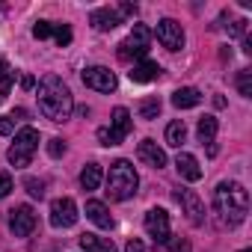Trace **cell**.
<instances>
[{
  "label": "cell",
  "mask_w": 252,
  "mask_h": 252,
  "mask_svg": "<svg viewBox=\"0 0 252 252\" xmlns=\"http://www.w3.org/2000/svg\"><path fill=\"white\" fill-rule=\"evenodd\" d=\"M175 169H178V175H181L184 181H199V178H202V166H199V160H196L190 152H178Z\"/></svg>",
  "instance_id": "cell-15"
},
{
  "label": "cell",
  "mask_w": 252,
  "mask_h": 252,
  "mask_svg": "<svg viewBox=\"0 0 252 252\" xmlns=\"http://www.w3.org/2000/svg\"><path fill=\"white\" fill-rule=\"evenodd\" d=\"M9 228L15 237H30L36 228V211L30 205H18L9 211Z\"/></svg>",
  "instance_id": "cell-8"
},
{
  "label": "cell",
  "mask_w": 252,
  "mask_h": 252,
  "mask_svg": "<svg viewBox=\"0 0 252 252\" xmlns=\"http://www.w3.org/2000/svg\"><path fill=\"white\" fill-rule=\"evenodd\" d=\"M48 155H51V158H63V155H65V143H63L60 137L48 140Z\"/></svg>",
  "instance_id": "cell-28"
},
{
  "label": "cell",
  "mask_w": 252,
  "mask_h": 252,
  "mask_svg": "<svg viewBox=\"0 0 252 252\" xmlns=\"http://www.w3.org/2000/svg\"><path fill=\"white\" fill-rule=\"evenodd\" d=\"M240 252H249V249H240Z\"/></svg>",
  "instance_id": "cell-37"
},
{
  "label": "cell",
  "mask_w": 252,
  "mask_h": 252,
  "mask_svg": "<svg viewBox=\"0 0 252 252\" xmlns=\"http://www.w3.org/2000/svg\"><path fill=\"white\" fill-rule=\"evenodd\" d=\"M24 187H27V193H30L33 199H42V196H45V184L36 181V178H24Z\"/></svg>",
  "instance_id": "cell-27"
},
{
  "label": "cell",
  "mask_w": 252,
  "mask_h": 252,
  "mask_svg": "<svg viewBox=\"0 0 252 252\" xmlns=\"http://www.w3.org/2000/svg\"><path fill=\"white\" fill-rule=\"evenodd\" d=\"M89 24L95 30H116L122 24V15L116 9H110V6H101V9H92L89 12Z\"/></svg>",
  "instance_id": "cell-13"
},
{
  "label": "cell",
  "mask_w": 252,
  "mask_h": 252,
  "mask_svg": "<svg viewBox=\"0 0 252 252\" xmlns=\"http://www.w3.org/2000/svg\"><path fill=\"white\" fill-rule=\"evenodd\" d=\"M243 54H252V39H249V36L243 39Z\"/></svg>",
  "instance_id": "cell-36"
},
{
  "label": "cell",
  "mask_w": 252,
  "mask_h": 252,
  "mask_svg": "<svg viewBox=\"0 0 252 252\" xmlns=\"http://www.w3.org/2000/svg\"><path fill=\"white\" fill-rule=\"evenodd\" d=\"M125 252H146V246H143V240H128V246H125Z\"/></svg>",
  "instance_id": "cell-33"
},
{
  "label": "cell",
  "mask_w": 252,
  "mask_h": 252,
  "mask_svg": "<svg viewBox=\"0 0 252 252\" xmlns=\"http://www.w3.org/2000/svg\"><path fill=\"white\" fill-rule=\"evenodd\" d=\"M175 252H190V243H187V240H178V243H175Z\"/></svg>",
  "instance_id": "cell-34"
},
{
  "label": "cell",
  "mask_w": 252,
  "mask_h": 252,
  "mask_svg": "<svg viewBox=\"0 0 252 252\" xmlns=\"http://www.w3.org/2000/svg\"><path fill=\"white\" fill-rule=\"evenodd\" d=\"M9 89H12V68H9V63L3 57H0V101L9 95Z\"/></svg>",
  "instance_id": "cell-23"
},
{
  "label": "cell",
  "mask_w": 252,
  "mask_h": 252,
  "mask_svg": "<svg viewBox=\"0 0 252 252\" xmlns=\"http://www.w3.org/2000/svg\"><path fill=\"white\" fill-rule=\"evenodd\" d=\"M15 131V122H12V116H0V134L3 137H9Z\"/></svg>",
  "instance_id": "cell-31"
},
{
  "label": "cell",
  "mask_w": 252,
  "mask_h": 252,
  "mask_svg": "<svg viewBox=\"0 0 252 252\" xmlns=\"http://www.w3.org/2000/svg\"><path fill=\"white\" fill-rule=\"evenodd\" d=\"M217 116H202L199 119V128H196V134H199V140L202 143H208V149L214 146V137H217Z\"/></svg>",
  "instance_id": "cell-21"
},
{
  "label": "cell",
  "mask_w": 252,
  "mask_h": 252,
  "mask_svg": "<svg viewBox=\"0 0 252 252\" xmlns=\"http://www.w3.org/2000/svg\"><path fill=\"white\" fill-rule=\"evenodd\" d=\"M83 83L95 92H116V74L104 65H89L83 68Z\"/></svg>",
  "instance_id": "cell-9"
},
{
  "label": "cell",
  "mask_w": 252,
  "mask_h": 252,
  "mask_svg": "<svg viewBox=\"0 0 252 252\" xmlns=\"http://www.w3.org/2000/svg\"><path fill=\"white\" fill-rule=\"evenodd\" d=\"M36 98H39V110H42L45 119H51V122H65V119L71 116V110H74L71 89H68V86L63 83V77H57V74L42 77Z\"/></svg>",
  "instance_id": "cell-1"
},
{
  "label": "cell",
  "mask_w": 252,
  "mask_h": 252,
  "mask_svg": "<svg viewBox=\"0 0 252 252\" xmlns=\"http://www.w3.org/2000/svg\"><path fill=\"white\" fill-rule=\"evenodd\" d=\"M80 249L83 252H116V243L110 237H98V234H80Z\"/></svg>",
  "instance_id": "cell-18"
},
{
  "label": "cell",
  "mask_w": 252,
  "mask_h": 252,
  "mask_svg": "<svg viewBox=\"0 0 252 252\" xmlns=\"http://www.w3.org/2000/svg\"><path fill=\"white\" fill-rule=\"evenodd\" d=\"M125 42L134 45V48H140V51H149V45H152V30H149L146 24H134Z\"/></svg>",
  "instance_id": "cell-20"
},
{
  "label": "cell",
  "mask_w": 252,
  "mask_h": 252,
  "mask_svg": "<svg viewBox=\"0 0 252 252\" xmlns=\"http://www.w3.org/2000/svg\"><path fill=\"white\" fill-rule=\"evenodd\" d=\"M140 187V175L134 169L131 160H116L107 172V196L113 202H125V199H131Z\"/></svg>",
  "instance_id": "cell-3"
},
{
  "label": "cell",
  "mask_w": 252,
  "mask_h": 252,
  "mask_svg": "<svg viewBox=\"0 0 252 252\" xmlns=\"http://www.w3.org/2000/svg\"><path fill=\"white\" fill-rule=\"evenodd\" d=\"M175 199H178L181 211L187 214V220H190L193 225H202V222H205V205H202V199H199L193 190L178 187V190H175Z\"/></svg>",
  "instance_id": "cell-10"
},
{
  "label": "cell",
  "mask_w": 252,
  "mask_h": 252,
  "mask_svg": "<svg viewBox=\"0 0 252 252\" xmlns=\"http://www.w3.org/2000/svg\"><path fill=\"white\" fill-rule=\"evenodd\" d=\"M33 83H36V80H33L30 74H27V77H21V86H24V89H33Z\"/></svg>",
  "instance_id": "cell-35"
},
{
  "label": "cell",
  "mask_w": 252,
  "mask_h": 252,
  "mask_svg": "<svg viewBox=\"0 0 252 252\" xmlns=\"http://www.w3.org/2000/svg\"><path fill=\"white\" fill-rule=\"evenodd\" d=\"M74 222H77V205H74V199H68V196L54 199V205H51V225L54 228H71Z\"/></svg>",
  "instance_id": "cell-7"
},
{
  "label": "cell",
  "mask_w": 252,
  "mask_h": 252,
  "mask_svg": "<svg viewBox=\"0 0 252 252\" xmlns=\"http://www.w3.org/2000/svg\"><path fill=\"white\" fill-rule=\"evenodd\" d=\"M184 140H187V125H184L181 119L169 122V128H166V143H169V146H175V149H181V146H184Z\"/></svg>",
  "instance_id": "cell-22"
},
{
  "label": "cell",
  "mask_w": 252,
  "mask_h": 252,
  "mask_svg": "<svg viewBox=\"0 0 252 252\" xmlns=\"http://www.w3.org/2000/svg\"><path fill=\"white\" fill-rule=\"evenodd\" d=\"M36 149H39V131L27 125V128H21V131L15 134V143H12V149H9L6 158H9V163H12L15 169H24V166H30Z\"/></svg>",
  "instance_id": "cell-4"
},
{
  "label": "cell",
  "mask_w": 252,
  "mask_h": 252,
  "mask_svg": "<svg viewBox=\"0 0 252 252\" xmlns=\"http://www.w3.org/2000/svg\"><path fill=\"white\" fill-rule=\"evenodd\" d=\"M86 217H89L98 228H113V217H110V211H107L104 202L89 199V202H86Z\"/></svg>",
  "instance_id": "cell-17"
},
{
  "label": "cell",
  "mask_w": 252,
  "mask_h": 252,
  "mask_svg": "<svg viewBox=\"0 0 252 252\" xmlns=\"http://www.w3.org/2000/svg\"><path fill=\"white\" fill-rule=\"evenodd\" d=\"M225 30H228L231 36H243V33H246V21H234V24H231V27H225Z\"/></svg>",
  "instance_id": "cell-32"
},
{
  "label": "cell",
  "mask_w": 252,
  "mask_h": 252,
  "mask_svg": "<svg viewBox=\"0 0 252 252\" xmlns=\"http://www.w3.org/2000/svg\"><path fill=\"white\" fill-rule=\"evenodd\" d=\"M137 158H140L143 163H149L152 169H163V166H166V155H163V149H160L155 140H143V143L137 146Z\"/></svg>",
  "instance_id": "cell-12"
},
{
  "label": "cell",
  "mask_w": 252,
  "mask_h": 252,
  "mask_svg": "<svg viewBox=\"0 0 252 252\" xmlns=\"http://www.w3.org/2000/svg\"><path fill=\"white\" fill-rule=\"evenodd\" d=\"M128 77H131L134 83H152V80H158V77H160V65H158V63H152V60H140V63H134V65H131Z\"/></svg>",
  "instance_id": "cell-14"
},
{
  "label": "cell",
  "mask_w": 252,
  "mask_h": 252,
  "mask_svg": "<svg viewBox=\"0 0 252 252\" xmlns=\"http://www.w3.org/2000/svg\"><path fill=\"white\" fill-rule=\"evenodd\" d=\"M110 122H113L110 128H101V131H98V143H101V146H107V149H110V146H119L125 137L131 134V128H134L131 113L125 110V107H116Z\"/></svg>",
  "instance_id": "cell-5"
},
{
  "label": "cell",
  "mask_w": 252,
  "mask_h": 252,
  "mask_svg": "<svg viewBox=\"0 0 252 252\" xmlns=\"http://www.w3.org/2000/svg\"><path fill=\"white\" fill-rule=\"evenodd\" d=\"M237 89H240L243 98H252V71H249V68H240V74H237Z\"/></svg>",
  "instance_id": "cell-25"
},
{
  "label": "cell",
  "mask_w": 252,
  "mask_h": 252,
  "mask_svg": "<svg viewBox=\"0 0 252 252\" xmlns=\"http://www.w3.org/2000/svg\"><path fill=\"white\" fill-rule=\"evenodd\" d=\"M54 39H57L60 48L71 45V27H68V24H54Z\"/></svg>",
  "instance_id": "cell-26"
},
{
  "label": "cell",
  "mask_w": 252,
  "mask_h": 252,
  "mask_svg": "<svg viewBox=\"0 0 252 252\" xmlns=\"http://www.w3.org/2000/svg\"><path fill=\"white\" fill-rule=\"evenodd\" d=\"M137 113H140V119H158L160 101H158V98H149V101H143V104L137 107Z\"/></svg>",
  "instance_id": "cell-24"
},
{
  "label": "cell",
  "mask_w": 252,
  "mask_h": 252,
  "mask_svg": "<svg viewBox=\"0 0 252 252\" xmlns=\"http://www.w3.org/2000/svg\"><path fill=\"white\" fill-rule=\"evenodd\" d=\"M214 211L220 214L222 225H240L249 214V193L237 181H220L214 190Z\"/></svg>",
  "instance_id": "cell-2"
},
{
  "label": "cell",
  "mask_w": 252,
  "mask_h": 252,
  "mask_svg": "<svg viewBox=\"0 0 252 252\" xmlns=\"http://www.w3.org/2000/svg\"><path fill=\"white\" fill-rule=\"evenodd\" d=\"M172 104H175L178 110H193V107L202 104V92L193 89V86H181V89L172 92Z\"/></svg>",
  "instance_id": "cell-16"
},
{
  "label": "cell",
  "mask_w": 252,
  "mask_h": 252,
  "mask_svg": "<svg viewBox=\"0 0 252 252\" xmlns=\"http://www.w3.org/2000/svg\"><path fill=\"white\" fill-rule=\"evenodd\" d=\"M155 36H158V42H160L166 51H181V48H184V30H181V24L172 21V18L158 21Z\"/></svg>",
  "instance_id": "cell-6"
},
{
  "label": "cell",
  "mask_w": 252,
  "mask_h": 252,
  "mask_svg": "<svg viewBox=\"0 0 252 252\" xmlns=\"http://www.w3.org/2000/svg\"><path fill=\"white\" fill-rule=\"evenodd\" d=\"M12 190V175L9 172H0V199H6Z\"/></svg>",
  "instance_id": "cell-30"
},
{
  "label": "cell",
  "mask_w": 252,
  "mask_h": 252,
  "mask_svg": "<svg viewBox=\"0 0 252 252\" xmlns=\"http://www.w3.org/2000/svg\"><path fill=\"white\" fill-rule=\"evenodd\" d=\"M104 181V172H101V163H86L83 172H80V187L83 190H98Z\"/></svg>",
  "instance_id": "cell-19"
},
{
  "label": "cell",
  "mask_w": 252,
  "mask_h": 252,
  "mask_svg": "<svg viewBox=\"0 0 252 252\" xmlns=\"http://www.w3.org/2000/svg\"><path fill=\"white\" fill-rule=\"evenodd\" d=\"M146 231L158 240V243H169L172 237V228H169V214L163 208H152L146 214Z\"/></svg>",
  "instance_id": "cell-11"
},
{
  "label": "cell",
  "mask_w": 252,
  "mask_h": 252,
  "mask_svg": "<svg viewBox=\"0 0 252 252\" xmlns=\"http://www.w3.org/2000/svg\"><path fill=\"white\" fill-rule=\"evenodd\" d=\"M33 36H36V39H48V36H54V24H48V21H39V24L33 27Z\"/></svg>",
  "instance_id": "cell-29"
}]
</instances>
